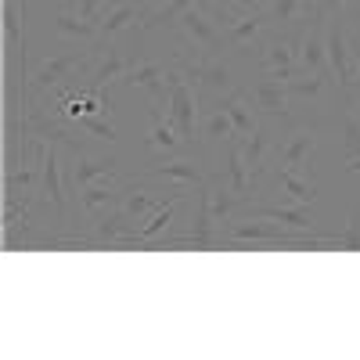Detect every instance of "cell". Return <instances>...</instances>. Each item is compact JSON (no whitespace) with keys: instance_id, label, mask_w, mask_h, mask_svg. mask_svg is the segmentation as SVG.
Wrapping results in <instances>:
<instances>
[{"instance_id":"obj_1","label":"cell","mask_w":360,"mask_h":360,"mask_svg":"<svg viewBox=\"0 0 360 360\" xmlns=\"http://www.w3.org/2000/svg\"><path fill=\"white\" fill-rule=\"evenodd\" d=\"M166 115H169V123L176 127L180 141L184 144H195V123H198V90L188 83V76L180 72L176 65L166 69Z\"/></svg>"},{"instance_id":"obj_2","label":"cell","mask_w":360,"mask_h":360,"mask_svg":"<svg viewBox=\"0 0 360 360\" xmlns=\"http://www.w3.org/2000/svg\"><path fill=\"white\" fill-rule=\"evenodd\" d=\"M173 25H180V33H184V40H188V51H195L198 58H217V51L224 47L220 25L209 18V11H205L202 4L184 8V11L176 15Z\"/></svg>"},{"instance_id":"obj_3","label":"cell","mask_w":360,"mask_h":360,"mask_svg":"<svg viewBox=\"0 0 360 360\" xmlns=\"http://www.w3.org/2000/svg\"><path fill=\"white\" fill-rule=\"evenodd\" d=\"M130 54L123 47H115L108 40H98V47H90V58H86V86H94V90H105L112 83H119L127 72H130Z\"/></svg>"},{"instance_id":"obj_4","label":"cell","mask_w":360,"mask_h":360,"mask_svg":"<svg viewBox=\"0 0 360 360\" xmlns=\"http://www.w3.org/2000/svg\"><path fill=\"white\" fill-rule=\"evenodd\" d=\"M86 58H90V51H83L79 44L69 47V51H58V54L44 58V62L37 65V72H33V98L44 94V90L65 86V83L72 79L76 69H86Z\"/></svg>"},{"instance_id":"obj_5","label":"cell","mask_w":360,"mask_h":360,"mask_svg":"<svg viewBox=\"0 0 360 360\" xmlns=\"http://www.w3.org/2000/svg\"><path fill=\"white\" fill-rule=\"evenodd\" d=\"M155 4L152 0H108L101 8V18H98V40H112V37H123L144 18H152Z\"/></svg>"},{"instance_id":"obj_6","label":"cell","mask_w":360,"mask_h":360,"mask_svg":"<svg viewBox=\"0 0 360 360\" xmlns=\"http://www.w3.org/2000/svg\"><path fill=\"white\" fill-rule=\"evenodd\" d=\"M245 98L256 105V112L259 115H266V119H285L288 115V108H292V98H288V86L285 83H278V79H270V76H259V79H252L249 86H245Z\"/></svg>"},{"instance_id":"obj_7","label":"cell","mask_w":360,"mask_h":360,"mask_svg":"<svg viewBox=\"0 0 360 360\" xmlns=\"http://www.w3.org/2000/svg\"><path fill=\"white\" fill-rule=\"evenodd\" d=\"M314 148H317V134H314L310 127H299V130H292L288 141L278 148V162H281L285 169L299 173V176H314V166H310Z\"/></svg>"},{"instance_id":"obj_8","label":"cell","mask_w":360,"mask_h":360,"mask_svg":"<svg viewBox=\"0 0 360 360\" xmlns=\"http://www.w3.org/2000/svg\"><path fill=\"white\" fill-rule=\"evenodd\" d=\"M328 65H332V72H335L339 90H353L360 83L353 54H349V40L342 33V22H328Z\"/></svg>"},{"instance_id":"obj_9","label":"cell","mask_w":360,"mask_h":360,"mask_svg":"<svg viewBox=\"0 0 360 360\" xmlns=\"http://www.w3.org/2000/svg\"><path fill=\"white\" fill-rule=\"evenodd\" d=\"M94 245H130L137 238V224L134 217H127L123 209H105V213L94 217Z\"/></svg>"},{"instance_id":"obj_10","label":"cell","mask_w":360,"mask_h":360,"mask_svg":"<svg viewBox=\"0 0 360 360\" xmlns=\"http://www.w3.org/2000/svg\"><path fill=\"white\" fill-rule=\"evenodd\" d=\"M266 25H270L266 8L238 15L231 25L220 29V33H224V47H227V51H245V47H252V40H259V33H263Z\"/></svg>"},{"instance_id":"obj_11","label":"cell","mask_w":360,"mask_h":360,"mask_svg":"<svg viewBox=\"0 0 360 360\" xmlns=\"http://www.w3.org/2000/svg\"><path fill=\"white\" fill-rule=\"evenodd\" d=\"M40 195L58 209V217L69 220V202H65V176H62V162H58V144H47V155H44V184Z\"/></svg>"},{"instance_id":"obj_12","label":"cell","mask_w":360,"mask_h":360,"mask_svg":"<svg viewBox=\"0 0 360 360\" xmlns=\"http://www.w3.org/2000/svg\"><path fill=\"white\" fill-rule=\"evenodd\" d=\"M123 188H119V180H108V176H101V180H94V184H86L83 191H76V198H79V209L86 217H98V213H105V209H115L119 202H123Z\"/></svg>"},{"instance_id":"obj_13","label":"cell","mask_w":360,"mask_h":360,"mask_svg":"<svg viewBox=\"0 0 360 360\" xmlns=\"http://www.w3.org/2000/svg\"><path fill=\"white\" fill-rule=\"evenodd\" d=\"M112 173H119V159H94V155H83V152H76L72 155V166H69V188H76V191H83L86 184H94V180H101V176H112Z\"/></svg>"},{"instance_id":"obj_14","label":"cell","mask_w":360,"mask_h":360,"mask_svg":"<svg viewBox=\"0 0 360 360\" xmlns=\"http://www.w3.org/2000/svg\"><path fill=\"white\" fill-rule=\"evenodd\" d=\"M166 69H169V65H162V62H134L130 72L119 79V83L141 86V90H148L155 101H169V94H166Z\"/></svg>"},{"instance_id":"obj_15","label":"cell","mask_w":360,"mask_h":360,"mask_svg":"<svg viewBox=\"0 0 360 360\" xmlns=\"http://www.w3.org/2000/svg\"><path fill=\"white\" fill-rule=\"evenodd\" d=\"M245 205H249V217L274 220V224H281L288 231H299V234H307L314 227V220L307 217V205H252V202H245Z\"/></svg>"},{"instance_id":"obj_16","label":"cell","mask_w":360,"mask_h":360,"mask_svg":"<svg viewBox=\"0 0 360 360\" xmlns=\"http://www.w3.org/2000/svg\"><path fill=\"white\" fill-rule=\"evenodd\" d=\"M220 108L231 115V123H234V134L238 137H252V130L259 127V112H252V101L245 98V90H234V94L220 98Z\"/></svg>"},{"instance_id":"obj_17","label":"cell","mask_w":360,"mask_h":360,"mask_svg":"<svg viewBox=\"0 0 360 360\" xmlns=\"http://www.w3.org/2000/svg\"><path fill=\"white\" fill-rule=\"evenodd\" d=\"M144 144H148V148H155V152H162V155H176L180 148H188L184 141H180L176 127L169 123V115L159 112V105H152V134H148Z\"/></svg>"},{"instance_id":"obj_18","label":"cell","mask_w":360,"mask_h":360,"mask_svg":"<svg viewBox=\"0 0 360 360\" xmlns=\"http://www.w3.org/2000/svg\"><path fill=\"white\" fill-rule=\"evenodd\" d=\"M54 33L65 40H76V44H98V22H86L79 11H58Z\"/></svg>"},{"instance_id":"obj_19","label":"cell","mask_w":360,"mask_h":360,"mask_svg":"<svg viewBox=\"0 0 360 360\" xmlns=\"http://www.w3.org/2000/svg\"><path fill=\"white\" fill-rule=\"evenodd\" d=\"M205 191H209V213H213L217 224H227L231 217H238V209L245 205V198L238 191H231L227 184H220V180H217V184H209V180H205Z\"/></svg>"},{"instance_id":"obj_20","label":"cell","mask_w":360,"mask_h":360,"mask_svg":"<svg viewBox=\"0 0 360 360\" xmlns=\"http://www.w3.org/2000/svg\"><path fill=\"white\" fill-rule=\"evenodd\" d=\"M144 176H162V180H176V184H195V188H202L205 184V173L191 162V159H162L159 166H152Z\"/></svg>"},{"instance_id":"obj_21","label":"cell","mask_w":360,"mask_h":360,"mask_svg":"<svg viewBox=\"0 0 360 360\" xmlns=\"http://www.w3.org/2000/svg\"><path fill=\"white\" fill-rule=\"evenodd\" d=\"M266 152H270V130L259 123V127L252 130V137H245V141H242V159H245V166H249L252 180H259V176H263V169H266Z\"/></svg>"},{"instance_id":"obj_22","label":"cell","mask_w":360,"mask_h":360,"mask_svg":"<svg viewBox=\"0 0 360 360\" xmlns=\"http://www.w3.org/2000/svg\"><path fill=\"white\" fill-rule=\"evenodd\" d=\"M342 159L346 169L360 173V115L353 108L342 112Z\"/></svg>"},{"instance_id":"obj_23","label":"cell","mask_w":360,"mask_h":360,"mask_svg":"<svg viewBox=\"0 0 360 360\" xmlns=\"http://www.w3.org/2000/svg\"><path fill=\"white\" fill-rule=\"evenodd\" d=\"M278 188L295 202V205H310L314 198H317V184L310 176H299V173H292V169H278Z\"/></svg>"},{"instance_id":"obj_24","label":"cell","mask_w":360,"mask_h":360,"mask_svg":"<svg viewBox=\"0 0 360 360\" xmlns=\"http://www.w3.org/2000/svg\"><path fill=\"white\" fill-rule=\"evenodd\" d=\"M335 83V72H303V76H295V79H288L285 86H288V98L295 101V98H317L324 86H332Z\"/></svg>"},{"instance_id":"obj_25","label":"cell","mask_w":360,"mask_h":360,"mask_svg":"<svg viewBox=\"0 0 360 360\" xmlns=\"http://www.w3.org/2000/svg\"><path fill=\"white\" fill-rule=\"evenodd\" d=\"M180 202H184V195L176 191V195H173V198H169V202H166V205L159 209V213H155L152 220H148V224H144V227L137 231V238H134V242H152V238H162V231H166V227L173 224V213L180 209ZM134 242H130V245H134Z\"/></svg>"},{"instance_id":"obj_26","label":"cell","mask_w":360,"mask_h":360,"mask_svg":"<svg viewBox=\"0 0 360 360\" xmlns=\"http://www.w3.org/2000/svg\"><path fill=\"white\" fill-rule=\"evenodd\" d=\"M202 137H205L209 144H227V141L234 137V123H231V115H227L220 105L209 112V119L202 123Z\"/></svg>"},{"instance_id":"obj_27","label":"cell","mask_w":360,"mask_h":360,"mask_svg":"<svg viewBox=\"0 0 360 360\" xmlns=\"http://www.w3.org/2000/svg\"><path fill=\"white\" fill-rule=\"evenodd\" d=\"M166 202H159V198H152V195H144V191H127L123 195V202H119V209H123L127 217H134V220H144L148 213H159Z\"/></svg>"},{"instance_id":"obj_28","label":"cell","mask_w":360,"mask_h":360,"mask_svg":"<svg viewBox=\"0 0 360 360\" xmlns=\"http://www.w3.org/2000/svg\"><path fill=\"white\" fill-rule=\"evenodd\" d=\"M76 127L86 130V134H94L98 141H115V137H119L105 115H79V119H76Z\"/></svg>"},{"instance_id":"obj_29","label":"cell","mask_w":360,"mask_h":360,"mask_svg":"<svg viewBox=\"0 0 360 360\" xmlns=\"http://www.w3.org/2000/svg\"><path fill=\"white\" fill-rule=\"evenodd\" d=\"M335 249H346V252H360V213L349 217L346 231L335 234Z\"/></svg>"},{"instance_id":"obj_30","label":"cell","mask_w":360,"mask_h":360,"mask_svg":"<svg viewBox=\"0 0 360 360\" xmlns=\"http://www.w3.org/2000/svg\"><path fill=\"white\" fill-rule=\"evenodd\" d=\"M360 0H314V11L310 15H321V18H339L342 11L356 8Z\"/></svg>"},{"instance_id":"obj_31","label":"cell","mask_w":360,"mask_h":360,"mask_svg":"<svg viewBox=\"0 0 360 360\" xmlns=\"http://www.w3.org/2000/svg\"><path fill=\"white\" fill-rule=\"evenodd\" d=\"M205 4H217V8H231V11H259L266 8V0H205Z\"/></svg>"},{"instance_id":"obj_32","label":"cell","mask_w":360,"mask_h":360,"mask_svg":"<svg viewBox=\"0 0 360 360\" xmlns=\"http://www.w3.org/2000/svg\"><path fill=\"white\" fill-rule=\"evenodd\" d=\"M346 94H349V105H353V112L360 115V83H356L353 90H346Z\"/></svg>"},{"instance_id":"obj_33","label":"cell","mask_w":360,"mask_h":360,"mask_svg":"<svg viewBox=\"0 0 360 360\" xmlns=\"http://www.w3.org/2000/svg\"><path fill=\"white\" fill-rule=\"evenodd\" d=\"M47 4H54V8H62V11H69V8H76V0H47Z\"/></svg>"},{"instance_id":"obj_34","label":"cell","mask_w":360,"mask_h":360,"mask_svg":"<svg viewBox=\"0 0 360 360\" xmlns=\"http://www.w3.org/2000/svg\"><path fill=\"white\" fill-rule=\"evenodd\" d=\"M152 4H155V8H159V11H162V8H166V4H173V0H152Z\"/></svg>"},{"instance_id":"obj_35","label":"cell","mask_w":360,"mask_h":360,"mask_svg":"<svg viewBox=\"0 0 360 360\" xmlns=\"http://www.w3.org/2000/svg\"><path fill=\"white\" fill-rule=\"evenodd\" d=\"M307 8H310V11H314V0H307Z\"/></svg>"}]
</instances>
